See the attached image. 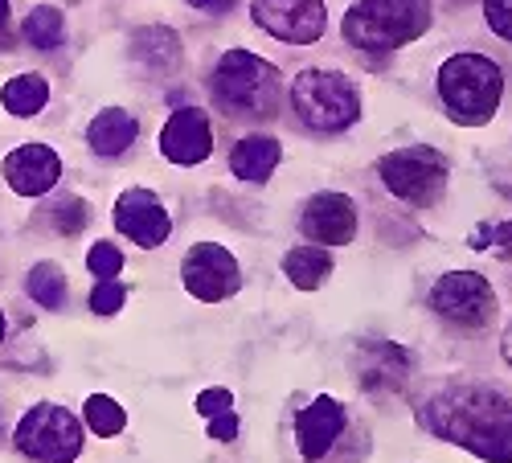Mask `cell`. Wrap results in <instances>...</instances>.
Listing matches in <instances>:
<instances>
[{
  "label": "cell",
  "mask_w": 512,
  "mask_h": 463,
  "mask_svg": "<svg viewBox=\"0 0 512 463\" xmlns=\"http://www.w3.org/2000/svg\"><path fill=\"white\" fill-rule=\"evenodd\" d=\"M418 423L488 463H512V398L480 382H451L414 406Z\"/></svg>",
  "instance_id": "cell-1"
},
{
  "label": "cell",
  "mask_w": 512,
  "mask_h": 463,
  "mask_svg": "<svg viewBox=\"0 0 512 463\" xmlns=\"http://www.w3.org/2000/svg\"><path fill=\"white\" fill-rule=\"evenodd\" d=\"M87 427L95 431V435H103V439H111V435H119L123 427H127V414H123V406L115 402V398H107V394H95V398H87Z\"/></svg>",
  "instance_id": "cell-24"
},
{
  "label": "cell",
  "mask_w": 512,
  "mask_h": 463,
  "mask_svg": "<svg viewBox=\"0 0 512 463\" xmlns=\"http://www.w3.org/2000/svg\"><path fill=\"white\" fill-rule=\"evenodd\" d=\"M0 341H5V312H0Z\"/></svg>",
  "instance_id": "cell-35"
},
{
  "label": "cell",
  "mask_w": 512,
  "mask_h": 463,
  "mask_svg": "<svg viewBox=\"0 0 512 463\" xmlns=\"http://www.w3.org/2000/svg\"><path fill=\"white\" fill-rule=\"evenodd\" d=\"M410 373V357L406 349L390 345V341H369L361 349V365H357V377L369 394H390V390H402Z\"/></svg>",
  "instance_id": "cell-16"
},
{
  "label": "cell",
  "mask_w": 512,
  "mask_h": 463,
  "mask_svg": "<svg viewBox=\"0 0 512 463\" xmlns=\"http://www.w3.org/2000/svg\"><path fill=\"white\" fill-rule=\"evenodd\" d=\"M472 246L476 250H488L492 246V250H500V255H512V222H500L492 230L484 226L480 234H472Z\"/></svg>",
  "instance_id": "cell-28"
},
{
  "label": "cell",
  "mask_w": 512,
  "mask_h": 463,
  "mask_svg": "<svg viewBox=\"0 0 512 463\" xmlns=\"http://www.w3.org/2000/svg\"><path fill=\"white\" fill-rule=\"evenodd\" d=\"M377 177L394 197L410 205H435L447 185V160L435 148H402L377 160Z\"/></svg>",
  "instance_id": "cell-7"
},
{
  "label": "cell",
  "mask_w": 512,
  "mask_h": 463,
  "mask_svg": "<svg viewBox=\"0 0 512 463\" xmlns=\"http://www.w3.org/2000/svg\"><path fill=\"white\" fill-rule=\"evenodd\" d=\"M123 300H127V287L115 283V279H107V283H99V287L91 291V308H95L99 316H115V312L123 308Z\"/></svg>",
  "instance_id": "cell-26"
},
{
  "label": "cell",
  "mask_w": 512,
  "mask_h": 463,
  "mask_svg": "<svg viewBox=\"0 0 512 463\" xmlns=\"http://www.w3.org/2000/svg\"><path fill=\"white\" fill-rule=\"evenodd\" d=\"M500 353H504V361L512 365V324H508V332H504V341H500Z\"/></svg>",
  "instance_id": "cell-33"
},
{
  "label": "cell",
  "mask_w": 512,
  "mask_h": 463,
  "mask_svg": "<svg viewBox=\"0 0 512 463\" xmlns=\"http://www.w3.org/2000/svg\"><path fill=\"white\" fill-rule=\"evenodd\" d=\"M250 17L271 37L287 46H312L328 29V5L324 0H254Z\"/></svg>",
  "instance_id": "cell-9"
},
{
  "label": "cell",
  "mask_w": 512,
  "mask_h": 463,
  "mask_svg": "<svg viewBox=\"0 0 512 463\" xmlns=\"http://www.w3.org/2000/svg\"><path fill=\"white\" fill-rule=\"evenodd\" d=\"M115 226L132 238L136 246H144V250L164 246L168 230H173V222H168V214H164V205L148 189H127L115 201Z\"/></svg>",
  "instance_id": "cell-11"
},
{
  "label": "cell",
  "mask_w": 512,
  "mask_h": 463,
  "mask_svg": "<svg viewBox=\"0 0 512 463\" xmlns=\"http://www.w3.org/2000/svg\"><path fill=\"white\" fill-rule=\"evenodd\" d=\"M340 431H345V406L328 394L308 402L300 414H295V443H300L304 463L324 459L332 451V443L340 439Z\"/></svg>",
  "instance_id": "cell-15"
},
{
  "label": "cell",
  "mask_w": 512,
  "mask_h": 463,
  "mask_svg": "<svg viewBox=\"0 0 512 463\" xmlns=\"http://www.w3.org/2000/svg\"><path fill=\"white\" fill-rule=\"evenodd\" d=\"M431 25V5L426 0H353L345 13V37L357 50L386 54L406 41L422 37Z\"/></svg>",
  "instance_id": "cell-3"
},
{
  "label": "cell",
  "mask_w": 512,
  "mask_h": 463,
  "mask_svg": "<svg viewBox=\"0 0 512 463\" xmlns=\"http://www.w3.org/2000/svg\"><path fill=\"white\" fill-rule=\"evenodd\" d=\"M332 271V259H328V250L320 246H295L291 255L283 259V275L295 283V287H304V291H316Z\"/></svg>",
  "instance_id": "cell-21"
},
{
  "label": "cell",
  "mask_w": 512,
  "mask_h": 463,
  "mask_svg": "<svg viewBox=\"0 0 512 463\" xmlns=\"http://www.w3.org/2000/svg\"><path fill=\"white\" fill-rule=\"evenodd\" d=\"M25 41L37 50H58L66 41V21H62V9L54 5H37L29 17H25Z\"/></svg>",
  "instance_id": "cell-22"
},
{
  "label": "cell",
  "mask_w": 512,
  "mask_h": 463,
  "mask_svg": "<svg viewBox=\"0 0 512 463\" xmlns=\"http://www.w3.org/2000/svg\"><path fill=\"white\" fill-rule=\"evenodd\" d=\"M54 226L62 234H78L82 226H87V205H82L78 197H66V205L54 209Z\"/></svg>",
  "instance_id": "cell-27"
},
{
  "label": "cell",
  "mask_w": 512,
  "mask_h": 463,
  "mask_svg": "<svg viewBox=\"0 0 512 463\" xmlns=\"http://www.w3.org/2000/svg\"><path fill=\"white\" fill-rule=\"evenodd\" d=\"M5 17H9V0H0V25H5Z\"/></svg>",
  "instance_id": "cell-34"
},
{
  "label": "cell",
  "mask_w": 512,
  "mask_h": 463,
  "mask_svg": "<svg viewBox=\"0 0 512 463\" xmlns=\"http://www.w3.org/2000/svg\"><path fill=\"white\" fill-rule=\"evenodd\" d=\"M160 152L173 164H201L213 152V128L201 107H181L160 128Z\"/></svg>",
  "instance_id": "cell-12"
},
{
  "label": "cell",
  "mask_w": 512,
  "mask_h": 463,
  "mask_svg": "<svg viewBox=\"0 0 512 463\" xmlns=\"http://www.w3.org/2000/svg\"><path fill=\"white\" fill-rule=\"evenodd\" d=\"M209 439H218V443L238 439V414H234V410L213 414V418H209Z\"/></svg>",
  "instance_id": "cell-31"
},
{
  "label": "cell",
  "mask_w": 512,
  "mask_h": 463,
  "mask_svg": "<svg viewBox=\"0 0 512 463\" xmlns=\"http://www.w3.org/2000/svg\"><path fill=\"white\" fill-rule=\"evenodd\" d=\"M25 291L41 304V308H62V300H66V275H62V267L58 263H37L29 275H25Z\"/></svg>",
  "instance_id": "cell-23"
},
{
  "label": "cell",
  "mask_w": 512,
  "mask_h": 463,
  "mask_svg": "<svg viewBox=\"0 0 512 463\" xmlns=\"http://www.w3.org/2000/svg\"><path fill=\"white\" fill-rule=\"evenodd\" d=\"M132 54L152 70H173L181 62V41H177L173 29H164V25H144L132 37Z\"/></svg>",
  "instance_id": "cell-19"
},
{
  "label": "cell",
  "mask_w": 512,
  "mask_h": 463,
  "mask_svg": "<svg viewBox=\"0 0 512 463\" xmlns=\"http://www.w3.org/2000/svg\"><path fill=\"white\" fill-rule=\"evenodd\" d=\"M87 267H91V275L99 279V283H107V279H115L119 275V267H123V255L111 246V242H95L91 246V255H87Z\"/></svg>",
  "instance_id": "cell-25"
},
{
  "label": "cell",
  "mask_w": 512,
  "mask_h": 463,
  "mask_svg": "<svg viewBox=\"0 0 512 463\" xmlns=\"http://www.w3.org/2000/svg\"><path fill=\"white\" fill-rule=\"evenodd\" d=\"M136 115L132 111H123V107H107L91 119V128H87V140L99 156H119L136 144Z\"/></svg>",
  "instance_id": "cell-18"
},
{
  "label": "cell",
  "mask_w": 512,
  "mask_h": 463,
  "mask_svg": "<svg viewBox=\"0 0 512 463\" xmlns=\"http://www.w3.org/2000/svg\"><path fill=\"white\" fill-rule=\"evenodd\" d=\"M226 410H234V394H230V390H222V386H213V390L197 394V414H201V418H213V414H226Z\"/></svg>",
  "instance_id": "cell-30"
},
{
  "label": "cell",
  "mask_w": 512,
  "mask_h": 463,
  "mask_svg": "<svg viewBox=\"0 0 512 463\" xmlns=\"http://www.w3.org/2000/svg\"><path fill=\"white\" fill-rule=\"evenodd\" d=\"M0 103H5L9 115L29 119V115H37L41 107L50 103V87H46V78H41V74H17V78L5 82V91H0Z\"/></svg>",
  "instance_id": "cell-20"
},
{
  "label": "cell",
  "mask_w": 512,
  "mask_h": 463,
  "mask_svg": "<svg viewBox=\"0 0 512 463\" xmlns=\"http://www.w3.org/2000/svg\"><path fill=\"white\" fill-rule=\"evenodd\" d=\"M189 5H197V9H205V13H222V9L234 5V0H189Z\"/></svg>",
  "instance_id": "cell-32"
},
{
  "label": "cell",
  "mask_w": 512,
  "mask_h": 463,
  "mask_svg": "<svg viewBox=\"0 0 512 463\" xmlns=\"http://www.w3.org/2000/svg\"><path fill=\"white\" fill-rule=\"evenodd\" d=\"M279 168V140L275 136H242L230 152V173L246 185H263Z\"/></svg>",
  "instance_id": "cell-17"
},
{
  "label": "cell",
  "mask_w": 512,
  "mask_h": 463,
  "mask_svg": "<svg viewBox=\"0 0 512 463\" xmlns=\"http://www.w3.org/2000/svg\"><path fill=\"white\" fill-rule=\"evenodd\" d=\"M13 439H17V451L29 455L33 463H74L82 451L78 418L54 402H41V406L25 410Z\"/></svg>",
  "instance_id": "cell-6"
},
{
  "label": "cell",
  "mask_w": 512,
  "mask_h": 463,
  "mask_svg": "<svg viewBox=\"0 0 512 463\" xmlns=\"http://www.w3.org/2000/svg\"><path fill=\"white\" fill-rule=\"evenodd\" d=\"M209 91L234 115H271L279 99V74L250 50H230L218 58L209 78Z\"/></svg>",
  "instance_id": "cell-5"
},
{
  "label": "cell",
  "mask_w": 512,
  "mask_h": 463,
  "mask_svg": "<svg viewBox=\"0 0 512 463\" xmlns=\"http://www.w3.org/2000/svg\"><path fill=\"white\" fill-rule=\"evenodd\" d=\"M62 177V160L54 148L46 144H21L5 156V181L13 185V193L21 197H41L50 193Z\"/></svg>",
  "instance_id": "cell-13"
},
{
  "label": "cell",
  "mask_w": 512,
  "mask_h": 463,
  "mask_svg": "<svg viewBox=\"0 0 512 463\" xmlns=\"http://www.w3.org/2000/svg\"><path fill=\"white\" fill-rule=\"evenodd\" d=\"M484 21L492 25L496 37L512 41V0H484Z\"/></svg>",
  "instance_id": "cell-29"
},
{
  "label": "cell",
  "mask_w": 512,
  "mask_h": 463,
  "mask_svg": "<svg viewBox=\"0 0 512 463\" xmlns=\"http://www.w3.org/2000/svg\"><path fill=\"white\" fill-rule=\"evenodd\" d=\"M181 283L189 296H197L201 304H218V300H230L234 291L242 287V271H238V259L230 255L226 246L218 242H197L185 263H181Z\"/></svg>",
  "instance_id": "cell-10"
},
{
  "label": "cell",
  "mask_w": 512,
  "mask_h": 463,
  "mask_svg": "<svg viewBox=\"0 0 512 463\" xmlns=\"http://www.w3.org/2000/svg\"><path fill=\"white\" fill-rule=\"evenodd\" d=\"M304 234L324 246H345L357 234V205L345 193H316L300 218Z\"/></svg>",
  "instance_id": "cell-14"
},
{
  "label": "cell",
  "mask_w": 512,
  "mask_h": 463,
  "mask_svg": "<svg viewBox=\"0 0 512 463\" xmlns=\"http://www.w3.org/2000/svg\"><path fill=\"white\" fill-rule=\"evenodd\" d=\"M431 308L459 328H484L496 312V291L480 271H447L431 287Z\"/></svg>",
  "instance_id": "cell-8"
},
{
  "label": "cell",
  "mask_w": 512,
  "mask_h": 463,
  "mask_svg": "<svg viewBox=\"0 0 512 463\" xmlns=\"http://www.w3.org/2000/svg\"><path fill=\"white\" fill-rule=\"evenodd\" d=\"M291 107L316 132H345L361 119V91L340 70L308 66L291 87Z\"/></svg>",
  "instance_id": "cell-4"
},
{
  "label": "cell",
  "mask_w": 512,
  "mask_h": 463,
  "mask_svg": "<svg viewBox=\"0 0 512 463\" xmlns=\"http://www.w3.org/2000/svg\"><path fill=\"white\" fill-rule=\"evenodd\" d=\"M504 95V70L484 54H455L439 70V99L455 123H488Z\"/></svg>",
  "instance_id": "cell-2"
}]
</instances>
